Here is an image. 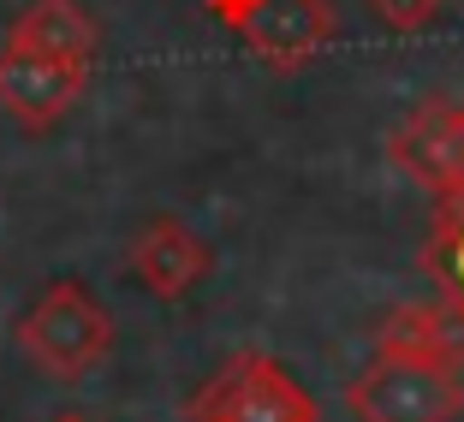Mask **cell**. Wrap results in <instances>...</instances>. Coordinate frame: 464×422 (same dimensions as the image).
<instances>
[{
	"label": "cell",
	"mask_w": 464,
	"mask_h": 422,
	"mask_svg": "<svg viewBox=\"0 0 464 422\" xmlns=\"http://www.w3.org/2000/svg\"><path fill=\"white\" fill-rule=\"evenodd\" d=\"M18 345L24 357L54 375V381H83L102 357L113 351V315L102 310V298L78 280H54L18 321Z\"/></svg>",
	"instance_id": "6da1fadb"
},
{
	"label": "cell",
	"mask_w": 464,
	"mask_h": 422,
	"mask_svg": "<svg viewBox=\"0 0 464 422\" xmlns=\"http://www.w3.org/2000/svg\"><path fill=\"white\" fill-rule=\"evenodd\" d=\"M345 405L357 422H452L464 410V381L459 369L375 351L369 369L345 387Z\"/></svg>",
	"instance_id": "7a4b0ae2"
},
{
	"label": "cell",
	"mask_w": 464,
	"mask_h": 422,
	"mask_svg": "<svg viewBox=\"0 0 464 422\" xmlns=\"http://www.w3.org/2000/svg\"><path fill=\"white\" fill-rule=\"evenodd\" d=\"M191 422H315V398L268 351H232L191 398Z\"/></svg>",
	"instance_id": "3957f363"
},
{
	"label": "cell",
	"mask_w": 464,
	"mask_h": 422,
	"mask_svg": "<svg viewBox=\"0 0 464 422\" xmlns=\"http://www.w3.org/2000/svg\"><path fill=\"white\" fill-rule=\"evenodd\" d=\"M203 6L274 72H304L334 42L328 0H203Z\"/></svg>",
	"instance_id": "277c9868"
},
{
	"label": "cell",
	"mask_w": 464,
	"mask_h": 422,
	"mask_svg": "<svg viewBox=\"0 0 464 422\" xmlns=\"http://www.w3.org/2000/svg\"><path fill=\"white\" fill-rule=\"evenodd\" d=\"M387 161L423 185L435 197H452L464 191V101L452 96H429L405 113L393 137H387Z\"/></svg>",
	"instance_id": "5b68a950"
},
{
	"label": "cell",
	"mask_w": 464,
	"mask_h": 422,
	"mask_svg": "<svg viewBox=\"0 0 464 422\" xmlns=\"http://www.w3.org/2000/svg\"><path fill=\"white\" fill-rule=\"evenodd\" d=\"M90 66H66V60H42L24 48H0V108L13 113L24 131H48L78 108Z\"/></svg>",
	"instance_id": "8992f818"
},
{
	"label": "cell",
	"mask_w": 464,
	"mask_h": 422,
	"mask_svg": "<svg viewBox=\"0 0 464 422\" xmlns=\"http://www.w3.org/2000/svg\"><path fill=\"white\" fill-rule=\"evenodd\" d=\"M208 268H215V256H208V245L185 226V220L155 215V220H143V226L131 232V273L143 280V292H155V298H167V303L191 298V292L208 280Z\"/></svg>",
	"instance_id": "52a82bcc"
},
{
	"label": "cell",
	"mask_w": 464,
	"mask_h": 422,
	"mask_svg": "<svg viewBox=\"0 0 464 422\" xmlns=\"http://www.w3.org/2000/svg\"><path fill=\"white\" fill-rule=\"evenodd\" d=\"M375 351L411 357V363H435V369H464V303H452V298L399 303L375 327Z\"/></svg>",
	"instance_id": "ba28073f"
},
{
	"label": "cell",
	"mask_w": 464,
	"mask_h": 422,
	"mask_svg": "<svg viewBox=\"0 0 464 422\" xmlns=\"http://www.w3.org/2000/svg\"><path fill=\"white\" fill-rule=\"evenodd\" d=\"M6 48L66 60V66H90L96 60V18L83 13L78 0H30L24 13L6 24Z\"/></svg>",
	"instance_id": "9c48e42d"
},
{
	"label": "cell",
	"mask_w": 464,
	"mask_h": 422,
	"mask_svg": "<svg viewBox=\"0 0 464 422\" xmlns=\"http://www.w3.org/2000/svg\"><path fill=\"white\" fill-rule=\"evenodd\" d=\"M423 268L440 286V298L464 303V226L459 220L435 215V232H429V245H423Z\"/></svg>",
	"instance_id": "30bf717a"
},
{
	"label": "cell",
	"mask_w": 464,
	"mask_h": 422,
	"mask_svg": "<svg viewBox=\"0 0 464 422\" xmlns=\"http://www.w3.org/2000/svg\"><path fill=\"white\" fill-rule=\"evenodd\" d=\"M363 6L382 18L393 36H417V30H429L440 18V6H447V0H363Z\"/></svg>",
	"instance_id": "8fae6325"
},
{
	"label": "cell",
	"mask_w": 464,
	"mask_h": 422,
	"mask_svg": "<svg viewBox=\"0 0 464 422\" xmlns=\"http://www.w3.org/2000/svg\"><path fill=\"white\" fill-rule=\"evenodd\" d=\"M435 215H447V220H459V226H464V191H452V197H435Z\"/></svg>",
	"instance_id": "7c38bea8"
},
{
	"label": "cell",
	"mask_w": 464,
	"mask_h": 422,
	"mask_svg": "<svg viewBox=\"0 0 464 422\" xmlns=\"http://www.w3.org/2000/svg\"><path fill=\"white\" fill-rule=\"evenodd\" d=\"M54 422H90V417H78V410H60V417Z\"/></svg>",
	"instance_id": "4fadbf2b"
}]
</instances>
